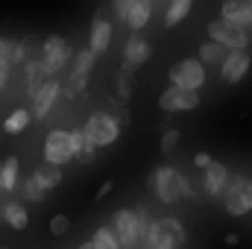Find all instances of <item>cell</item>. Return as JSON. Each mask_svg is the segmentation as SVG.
<instances>
[{"label": "cell", "mask_w": 252, "mask_h": 249, "mask_svg": "<svg viewBox=\"0 0 252 249\" xmlns=\"http://www.w3.org/2000/svg\"><path fill=\"white\" fill-rule=\"evenodd\" d=\"M147 182L150 187L156 190V196L164 202V205H176L179 199H185V196H193V187L190 182L179 173V170H173V167H156L150 176H147Z\"/></svg>", "instance_id": "obj_1"}, {"label": "cell", "mask_w": 252, "mask_h": 249, "mask_svg": "<svg viewBox=\"0 0 252 249\" xmlns=\"http://www.w3.org/2000/svg\"><path fill=\"white\" fill-rule=\"evenodd\" d=\"M82 132H85V138H88L97 150H100V147H112V144L121 138V126L115 121V115H109V112H91V118L85 121Z\"/></svg>", "instance_id": "obj_2"}, {"label": "cell", "mask_w": 252, "mask_h": 249, "mask_svg": "<svg viewBox=\"0 0 252 249\" xmlns=\"http://www.w3.org/2000/svg\"><path fill=\"white\" fill-rule=\"evenodd\" d=\"M223 205L232 217H244L252 211V179L244 173H232L229 187L223 193Z\"/></svg>", "instance_id": "obj_3"}, {"label": "cell", "mask_w": 252, "mask_h": 249, "mask_svg": "<svg viewBox=\"0 0 252 249\" xmlns=\"http://www.w3.org/2000/svg\"><path fill=\"white\" fill-rule=\"evenodd\" d=\"M208 41L226 47L229 53H244V47L250 44V32L223 18H214V21H208Z\"/></svg>", "instance_id": "obj_4"}, {"label": "cell", "mask_w": 252, "mask_h": 249, "mask_svg": "<svg viewBox=\"0 0 252 249\" xmlns=\"http://www.w3.org/2000/svg\"><path fill=\"white\" fill-rule=\"evenodd\" d=\"M167 76H170V85L173 88L199 91L202 82H205V64L199 62V59H182V62H176L167 70Z\"/></svg>", "instance_id": "obj_5"}, {"label": "cell", "mask_w": 252, "mask_h": 249, "mask_svg": "<svg viewBox=\"0 0 252 249\" xmlns=\"http://www.w3.org/2000/svg\"><path fill=\"white\" fill-rule=\"evenodd\" d=\"M67 59H70V47H67V41H64L62 35L44 38V44H41V67H44V76L56 79V73L67 64Z\"/></svg>", "instance_id": "obj_6"}, {"label": "cell", "mask_w": 252, "mask_h": 249, "mask_svg": "<svg viewBox=\"0 0 252 249\" xmlns=\"http://www.w3.org/2000/svg\"><path fill=\"white\" fill-rule=\"evenodd\" d=\"M44 161L62 167L67 161H73V150H70V138L67 129H50L44 138Z\"/></svg>", "instance_id": "obj_7"}, {"label": "cell", "mask_w": 252, "mask_h": 249, "mask_svg": "<svg viewBox=\"0 0 252 249\" xmlns=\"http://www.w3.org/2000/svg\"><path fill=\"white\" fill-rule=\"evenodd\" d=\"M112 232L118 238L121 249H138V223H135V208H118L112 220Z\"/></svg>", "instance_id": "obj_8"}, {"label": "cell", "mask_w": 252, "mask_h": 249, "mask_svg": "<svg viewBox=\"0 0 252 249\" xmlns=\"http://www.w3.org/2000/svg\"><path fill=\"white\" fill-rule=\"evenodd\" d=\"M199 106V91H182V88H164L158 97V109L173 115V112H193Z\"/></svg>", "instance_id": "obj_9"}, {"label": "cell", "mask_w": 252, "mask_h": 249, "mask_svg": "<svg viewBox=\"0 0 252 249\" xmlns=\"http://www.w3.org/2000/svg\"><path fill=\"white\" fill-rule=\"evenodd\" d=\"M59 94H62V82L59 79H47L30 100H32V121H44L47 115H50V109H53V103L59 100Z\"/></svg>", "instance_id": "obj_10"}, {"label": "cell", "mask_w": 252, "mask_h": 249, "mask_svg": "<svg viewBox=\"0 0 252 249\" xmlns=\"http://www.w3.org/2000/svg\"><path fill=\"white\" fill-rule=\"evenodd\" d=\"M229 179H232L229 167L220 164V161H214V164L202 173V190H205L211 199H220V196L226 193V187H229Z\"/></svg>", "instance_id": "obj_11"}, {"label": "cell", "mask_w": 252, "mask_h": 249, "mask_svg": "<svg viewBox=\"0 0 252 249\" xmlns=\"http://www.w3.org/2000/svg\"><path fill=\"white\" fill-rule=\"evenodd\" d=\"M220 18L241 30H252V0H226L220 6Z\"/></svg>", "instance_id": "obj_12"}, {"label": "cell", "mask_w": 252, "mask_h": 249, "mask_svg": "<svg viewBox=\"0 0 252 249\" xmlns=\"http://www.w3.org/2000/svg\"><path fill=\"white\" fill-rule=\"evenodd\" d=\"M250 53L244 50V53H229V59L220 64V79L226 82V85H235V82H241L244 76H247V70H250Z\"/></svg>", "instance_id": "obj_13"}, {"label": "cell", "mask_w": 252, "mask_h": 249, "mask_svg": "<svg viewBox=\"0 0 252 249\" xmlns=\"http://www.w3.org/2000/svg\"><path fill=\"white\" fill-rule=\"evenodd\" d=\"M150 53H153L150 41H147V38H141L138 32H132V35L126 38V47H124V64L138 67V64H144L147 59H150Z\"/></svg>", "instance_id": "obj_14"}, {"label": "cell", "mask_w": 252, "mask_h": 249, "mask_svg": "<svg viewBox=\"0 0 252 249\" xmlns=\"http://www.w3.org/2000/svg\"><path fill=\"white\" fill-rule=\"evenodd\" d=\"M112 24L106 21V18H94V24H91V38H88V50L94 53V56H100V53H106L109 50V44H112Z\"/></svg>", "instance_id": "obj_15"}, {"label": "cell", "mask_w": 252, "mask_h": 249, "mask_svg": "<svg viewBox=\"0 0 252 249\" xmlns=\"http://www.w3.org/2000/svg\"><path fill=\"white\" fill-rule=\"evenodd\" d=\"M67 138H70V150H73V158H79L82 164H91L94 156H97V147L85 138L82 129H67Z\"/></svg>", "instance_id": "obj_16"}, {"label": "cell", "mask_w": 252, "mask_h": 249, "mask_svg": "<svg viewBox=\"0 0 252 249\" xmlns=\"http://www.w3.org/2000/svg\"><path fill=\"white\" fill-rule=\"evenodd\" d=\"M150 15H153V0H135L132 9H129V18H126L129 30H132V32L144 30V27L150 24Z\"/></svg>", "instance_id": "obj_17"}, {"label": "cell", "mask_w": 252, "mask_h": 249, "mask_svg": "<svg viewBox=\"0 0 252 249\" xmlns=\"http://www.w3.org/2000/svg\"><path fill=\"white\" fill-rule=\"evenodd\" d=\"M3 220L15 229V232H24L30 226V211L21 205V202H6L3 205Z\"/></svg>", "instance_id": "obj_18"}, {"label": "cell", "mask_w": 252, "mask_h": 249, "mask_svg": "<svg viewBox=\"0 0 252 249\" xmlns=\"http://www.w3.org/2000/svg\"><path fill=\"white\" fill-rule=\"evenodd\" d=\"M18 173H21V161L15 156H9L3 164H0V193H9L18 185Z\"/></svg>", "instance_id": "obj_19"}, {"label": "cell", "mask_w": 252, "mask_h": 249, "mask_svg": "<svg viewBox=\"0 0 252 249\" xmlns=\"http://www.w3.org/2000/svg\"><path fill=\"white\" fill-rule=\"evenodd\" d=\"M199 56V62L202 64H223L229 59V50L226 47H220V44H214V41H205V44H199V50H196Z\"/></svg>", "instance_id": "obj_20"}, {"label": "cell", "mask_w": 252, "mask_h": 249, "mask_svg": "<svg viewBox=\"0 0 252 249\" xmlns=\"http://www.w3.org/2000/svg\"><path fill=\"white\" fill-rule=\"evenodd\" d=\"M30 124H32V112H27V109H15V112L3 121V132H6V135H21Z\"/></svg>", "instance_id": "obj_21"}, {"label": "cell", "mask_w": 252, "mask_h": 249, "mask_svg": "<svg viewBox=\"0 0 252 249\" xmlns=\"http://www.w3.org/2000/svg\"><path fill=\"white\" fill-rule=\"evenodd\" d=\"M190 9H193L190 0H173V3H167V9H164V27H176L179 21H185L190 15Z\"/></svg>", "instance_id": "obj_22"}, {"label": "cell", "mask_w": 252, "mask_h": 249, "mask_svg": "<svg viewBox=\"0 0 252 249\" xmlns=\"http://www.w3.org/2000/svg\"><path fill=\"white\" fill-rule=\"evenodd\" d=\"M21 193H24V199H30V202H44L50 190L38 182V176H35V173H30V176L24 179V185H21Z\"/></svg>", "instance_id": "obj_23"}, {"label": "cell", "mask_w": 252, "mask_h": 249, "mask_svg": "<svg viewBox=\"0 0 252 249\" xmlns=\"http://www.w3.org/2000/svg\"><path fill=\"white\" fill-rule=\"evenodd\" d=\"M129 97H132V67L124 64L118 79H115V100L118 103H129Z\"/></svg>", "instance_id": "obj_24"}, {"label": "cell", "mask_w": 252, "mask_h": 249, "mask_svg": "<svg viewBox=\"0 0 252 249\" xmlns=\"http://www.w3.org/2000/svg\"><path fill=\"white\" fill-rule=\"evenodd\" d=\"M32 173L38 176V182L47 187V190H53V187L62 182V167H56V164H47V161H44V164H38Z\"/></svg>", "instance_id": "obj_25"}, {"label": "cell", "mask_w": 252, "mask_h": 249, "mask_svg": "<svg viewBox=\"0 0 252 249\" xmlns=\"http://www.w3.org/2000/svg\"><path fill=\"white\" fill-rule=\"evenodd\" d=\"M94 62H97V56L85 47V50H79V53L73 56V67H70V73H73V76H88L91 67H94Z\"/></svg>", "instance_id": "obj_26"}, {"label": "cell", "mask_w": 252, "mask_h": 249, "mask_svg": "<svg viewBox=\"0 0 252 249\" xmlns=\"http://www.w3.org/2000/svg\"><path fill=\"white\" fill-rule=\"evenodd\" d=\"M91 244H94V249H121L115 232H112V226H100V229L91 235Z\"/></svg>", "instance_id": "obj_27"}, {"label": "cell", "mask_w": 252, "mask_h": 249, "mask_svg": "<svg viewBox=\"0 0 252 249\" xmlns=\"http://www.w3.org/2000/svg\"><path fill=\"white\" fill-rule=\"evenodd\" d=\"M44 82H47V79H44V67H41V62H30L27 64V94L32 97Z\"/></svg>", "instance_id": "obj_28"}, {"label": "cell", "mask_w": 252, "mask_h": 249, "mask_svg": "<svg viewBox=\"0 0 252 249\" xmlns=\"http://www.w3.org/2000/svg\"><path fill=\"white\" fill-rule=\"evenodd\" d=\"M47 229H50L53 238H64V235L70 232V217H67V214H53L50 223H47Z\"/></svg>", "instance_id": "obj_29"}, {"label": "cell", "mask_w": 252, "mask_h": 249, "mask_svg": "<svg viewBox=\"0 0 252 249\" xmlns=\"http://www.w3.org/2000/svg\"><path fill=\"white\" fill-rule=\"evenodd\" d=\"M85 85H88V76H67V85H64V91H67V97H79L82 91H85Z\"/></svg>", "instance_id": "obj_30"}, {"label": "cell", "mask_w": 252, "mask_h": 249, "mask_svg": "<svg viewBox=\"0 0 252 249\" xmlns=\"http://www.w3.org/2000/svg\"><path fill=\"white\" fill-rule=\"evenodd\" d=\"M179 141H182V132H179V129H167V132L161 135V153H173V150L179 147Z\"/></svg>", "instance_id": "obj_31"}, {"label": "cell", "mask_w": 252, "mask_h": 249, "mask_svg": "<svg viewBox=\"0 0 252 249\" xmlns=\"http://www.w3.org/2000/svg\"><path fill=\"white\" fill-rule=\"evenodd\" d=\"M15 44H18V41H9V38H0V62L12 64V53H15Z\"/></svg>", "instance_id": "obj_32"}, {"label": "cell", "mask_w": 252, "mask_h": 249, "mask_svg": "<svg viewBox=\"0 0 252 249\" xmlns=\"http://www.w3.org/2000/svg\"><path fill=\"white\" fill-rule=\"evenodd\" d=\"M211 164H214V158H211V153H196V156H193V167H199L202 173H205V170H208Z\"/></svg>", "instance_id": "obj_33"}, {"label": "cell", "mask_w": 252, "mask_h": 249, "mask_svg": "<svg viewBox=\"0 0 252 249\" xmlns=\"http://www.w3.org/2000/svg\"><path fill=\"white\" fill-rule=\"evenodd\" d=\"M132 3H135V0H118V3H115V6H112V12H115V18H129V9H132Z\"/></svg>", "instance_id": "obj_34"}, {"label": "cell", "mask_w": 252, "mask_h": 249, "mask_svg": "<svg viewBox=\"0 0 252 249\" xmlns=\"http://www.w3.org/2000/svg\"><path fill=\"white\" fill-rule=\"evenodd\" d=\"M9 73H12V64L0 62V91L6 88V82H9Z\"/></svg>", "instance_id": "obj_35"}, {"label": "cell", "mask_w": 252, "mask_h": 249, "mask_svg": "<svg viewBox=\"0 0 252 249\" xmlns=\"http://www.w3.org/2000/svg\"><path fill=\"white\" fill-rule=\"evenodd\" d=\"M112 179H106V182H103V185H100V190H97V199H106V196H109V193H112Z\"/></svg>", "instance_id": "obj_36"}, {"label": "cell", "mask_w": 252, "mask_h": 249, "mask_svg": "<svg viewBox=\"0 0 252 249\" xmlns=\"http://www.w3.org/2000/svg\"><path fill=\"white\" fill-rule=\"evenodd\" d=\"M226 244L229 247H238V235H226Z\"/></svg>", "instance_id": "obj_37"}, {"label": "cell", "mask_w": 252, "mask_h": 249, "mask_svg": "<svg viewBox=\"0 0 252 249\" xmlns=\"http://www.w3.org/2000/svg\"><path fill=\"white\" fill-rule=\"evenodd\" d=\"M79 249H94V244L88 241V244H79Z\"/></svg>", "instance_id": "obj_38"}, {"label": "cell", "mask_w": 252, "mask_h": 249, "mask_svg": "<svg viewBox=\"0 0 252 249\" xmlns=\"http://www.w3.org/2000/svg\"><path fill=\"white\" fill-rule=\"evenodd\" d=\"M0 217H3V202H0Z\"/></svg>", "instance_id": "obj_39"}, {"label": "cell", "mask_w": 252, "mask_h": 249, "mask_svg": "<svg viewBox=\"0 0 252 249\" xmlns=\"http://www.w3.org/2000/svg\"><path fill=\"white\" fill-rule=\"evenodd\" d=\"M0 249H9V247H0Z\"/></svg>", "instance_id": "obj_40"}]
</instances>
